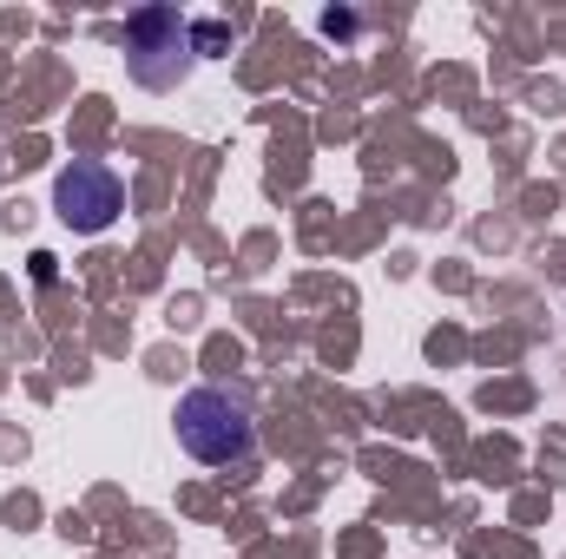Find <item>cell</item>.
<instances>
[{"mask_svg": "<svg viewBox=\"0 0 566 559\" xmlns=\"http://www.w3.org/2000/svg\"><path fill=\"white\" fill-rule=\"evenodd\" d=\"M191 60H198V46H191V20L178 7H139L126 20V66L139 86L171 93L191 73Z\"/></svg>", "mask_w": 566, "mask_h": 559, "instance_id": "7a4b0ae2", "label": "cell"}, {"mask_svg": "<svg viewBox=\"0 0 566 559\" xmlns=\"http://www.w3.org/2000/svg\"><path fill=\"white\" fill-rule=\"evenodd\" d=\"M171 421H178V447L205 467H244L258 454V409L238 389H218V382L185 389Z\"/></svg>", "mask_w": 566, "mask_h": 559, "instance_id": "6da1fadb", "label": "cell"}, {"mask_svg": "<svg viewBox=\"0 0 566 559\" xmlns=\"http://www.w3.org/2000/svg\"><path fill=\"white\" fill-rule=\"evenodd\" d=\"M191 46H198V60L205 53H224L231 46V27L224 20H191Z\"/></svg>", "mask_w": 566, "mask_h": 559, "instance_id": "277c9868", "label": "cell"}, {"mask_svg": "<svg viewBox=\"0 0 566 559\" xmlns=\"http://www.w3.org/2000/svg\"><path fill=\"white\" fill-rule=\"evenodd\" d=\"M119 211H126V184H119L113 165H99V158H73V165L53 178V218H60L66 231H80V238L113 231Z\"/></svg>", "mask_w": 566, "mask_h": 559, "instance_id": "3957f363", "label": "cell"}]
</instances>
